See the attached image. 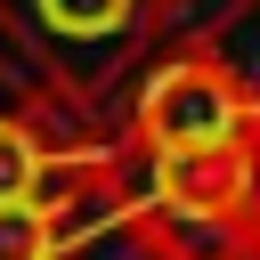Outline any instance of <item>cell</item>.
<instances>
[{
    "label": "cell",
    "instance_id": "1",
    "mask_svg": "<svg viewBox=\"0 0 260 260\" xmlns=\"http://www.w3.org/2000/svg\"><path fill=\"white\" fill-rule=\"evenodd\" d=\"M0 49L16 73L106 114L114 89H130L154 57V24L138 0H0Z\"/></svg>",
    "mask_w": 260,
    "mask_h": 260
},
{
    "label": "cell",
    "instance_id": "2",
    "mask_svg": "<svg viewBox=\"0 0 260 260\" xmlns=\"http://www.w3.org/2000/svg\"><path fill=\"white\" fill-rule=\"evenodd\" d=\"M244 138H252V114L236 106V89L203 57V41L154 49L138 65L130 106H122V146L138 162H195V154H228Z\"/></svg>",
    "mask_w": 260,
    "mask_h": 260
},
{
    "label": "cell",
    "instance_id": "3",
    "mask_svg": "<svg viewBox=\"0 0 260 260\" xmlns=\"http://www.w3.org/2000/svg\"><path fill=\"white\" fill-rule=\"evenodd\" d=\"M195 41H203V57L228 73L236 106H244V114H252V130H260V0H228Z\"/></svg>",
    "mask_w": 260,
    "mask_h": 260
},
{
    "label": "cell",
    "instance_id": "4",
    "mask_svg": "<svg viewBox=\"0 0 260 260\" xmlns=\"http://www.w3.org/2000/svg\"><path fill=\"white\" fill-rule=\"evenodd\" d=\"M24 73L0 57V203H32V187H41V146H32V130H24Z\"/></svg>",
    "mask_w": 260,
    "mask_h": 260
},
{
    "label": "cell",
    "instance_id": "5",
    "mask_svg": "<svg viewBox=\"0 0 260 260\" xmlns=\"http://www.w3.org/2000/svg\"><path fill=\"white\" fill-rule=\"evenodd\" d=\"M57 252H65V228L41 203H0V260H57Z\"/></svg>",
    "mask_w": 260,
    "mask_h": 260
},
{
    "label": "cell",
    "instance_id": "6",
    "mask_svg": "<svg viewBox=\"0 0 260 260\" xmlns=\"http://www.w3.org/2000/svg\"><path fill=\"white\" fill-rule=\"evenodd\" d=\"M138 16L154 24V41H162V24H187L195 16V0H138Z\"/></svg>",
    "mask_w": 260,
    "mask_h": 260
}]
</instances>
